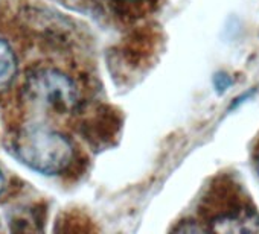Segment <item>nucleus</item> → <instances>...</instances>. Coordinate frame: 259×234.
Wrapping results in <instances>:
<instances>
[{
	"mask_svg": "<svg viewBox=\"0 0 259 234\" xmlns=\"http://www.w3.org/2000/svg\"><path fill=\"white\" fill-rule=\"evenodd\" d=\"M257 170H259V157H257Z\"/></svg>",
	"mask_w": 259,
	"mask_h": 234,
	"instance_id": "nucleus-7",
	"label": "nucleus"
},
{
	"mask_svg": "<svg viewBox=\"0 0 259 234\" xmlns=\"http://www.w3.org/2000/svg\"><path fill=\"white\" fill-rule=\"evenodd\" d=\"M4 187H5V178H4L2 172H0V193L4 192Z\"/></svg>",
	"mask_w": 259,
	"mask_h": 234,
	"instance_id": "nucleus-6",
	"label": "nucleus"
},
{
	"mask_svg": "<svg viewBox=\"0 0 259 234\" xmlns=\"http://www.w3.org/2000/svg\"><path fill=\"white\" fill-rule=\"evenodd\" d=\"M232 84V79L229 78V75H226V73H220V75H217L215 76V88L220 91V93H223V91H226L227 88H229V85Z\"/></svg>",
	"mask_w": 259,
	"mask_h": 234,
	"instance_id": "nucleus-5",
	"label": "nucleus"
},
{
	"mask_svg": "<svg viewBox=\"0 0 259 234\" xmlns=\"http://www.w3.org/2000/svg\"><path fill=\"white\" fill-rule=\"evenodd\" d=\"M215 232H259V217L251 211L226 213L210 222Z\"/></svg>",
	"mask_w": 259,
	"mask_h": 234,
	"instance_id": "nucleus-3",
	"label": "nucleus"
},
{
	"mask_svg": "<svg viewBox=\"0 0 259 234\" xmlns=\"http://www.w3.org/2000/svg\"><path fill=\"white\" fill-rule=\"evenodd\" d=\"M14 151L23 164L46 175L63 172L73 158L66 136L43 125L22 128L14 139Z\"/></svg>",
	"mask_w": 259,
	"mask_h": 234,
	"instance_id": "nucleus-1",
	"label": "nucleus"
},
{
	"mask_svg": "<svg viewBox=\"0 0 259 234\" xmlns=\"http://www.w3.org/2000/svg\"><path fill=\"white\" fill-rule=\"evenodd\" d=\"M17 73V60L11 46L0 40V90L11 85Z\"/></svg>",
	"mask_w": 259,
	"mask_h": 234,
	"instance_id": "nucleus-4",
	"label": "nucleus"
},
{
	"mask_svg": "<svg viewBox=\"0 0 259 234\" xmlns=\"http://www.w3.org/2000/svg\"><path fill=\"white\" fill-rule=\"evenodd\" d=\"M26 96L35 105L57 112H70L79 103V91L70 76L57 69L32 72L25 84Z\"/></svg>",
	"mask_w": 259,
	"mask_h": 234,
	"instance_id": "nucleus-2",
	"label": "nucleus"
}]
</instances>
